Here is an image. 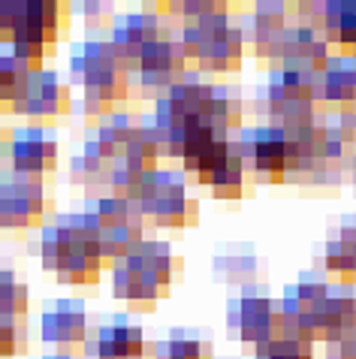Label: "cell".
<instances>
[{"label":"cell","mask_w":356,"mask_h":359,"mask_svg":"<svg viewBox=\"0 0 356 359\" xmlns=\"http://www.w3.org/2000/svg\"><path fill=\"white\" fill-rule=\"evenodd\" d=\"M25 15V0H0V39H13Z\"/></svg>","instance_id":"7402d4cb"},{"label":"cell","mask_w":356,"mask_h":359,"mask_svg":"<svg viewBox=\"0 0 356 359\" xmlns=\"http://www.w3.org/2000/svg\"><path fill=\"white\" fill-rule=\"evenodd\" d=\"M27 76H31V69L18 57L0 55V115H13L18 97H22L27 85Z\"/></svg>","instance_id":"2e32d148"},{"label":"cell","mask_w":356,"mask_h":359,"mask_svg":"<svg viewBox=\"0 0 356 359\" xmlns=\"http://www.w3.org/2000/svg\"><path fill=\"white\" fill-rule=\"evenodd\" d=\"M46 359H76V356H64V353H52V356H46Z\"/></svg>","instance_id":"d4e9b609"},{"label":"cell","mask_w":356,"mask_h":359,"mask_svg":"<svg viewBox=\"0 0 356 359\" xmlns=\"http://www.w3.org/2000/svg\"><path fill=\"white\" fill-rule=\"evenodd\" d=\"M184 64V48L170 39H154L142 48L136 69H139L145 85H172L175 76L182 73Z\"/></svg>","instance_id":"7c38bea8"},{"label":"cell","mask_w":356,"mask_h":359,"mask_svg":"<svg viewBox=\"0 0 356 359\" xmlns=\"http://www.w3.org/2000/svg\"><path fill=\"white\" fill-rule=\"evenodd\" d=\"M94 217H97V233H100L103 260L118 263L142 245V221H139L142 215L133 199L115 194L100 196L94 205Z\"/></svg>","instance_id":"5b68a950"},{"label":"cell","mask_w":356,"mask_h":359,"mask_svg":"<svg viewBox=\"0 0 356 359\" xmlns=\"http://www.w3.org/2000/svg\"><path fill=\"white\" fill-rule=\"evenodd\" d=\"M242 178H245V172H242V157L233 154L230 161H226L221 169H217V172H214L205 184H209L217 196L230 199V196H239V194H242Z\"/></svg>","instance_id":"d6986e66"},{"label":"cell","mask_w":356,"mask_h":359,"mask_svg":"<svg viewBox=\"0 0 356 359\" xmlns=\"http://www.w3.org/2000/svg\"><path fill=\"white\" fill-rule=\"evenodd\" d=\"M6 163L13 166V175L39 182L43 175L57 169L55 136L46 133L43 127H18L6 145Z\"/></svg>","instance_id":"9c48e42d"},{"label":"cell","mask_w":356,"mask_h":359,"mask_svg":"<svg viewBox=\"0 0 356 359\" xmlns=\"http://www.w3.org/2000/svg\"><path fill=\"white\" fill-rule=\"evenodd\" d=\"M39 338L57 353L76 356L88 347V311L76 299H61L39 317Z\"/></svg>","instance_id":"30bf717a"},{"label":"cell","mask_w":356,"mask_h":359,"mask_svg":"<svg viewBox=\"0 0 356 359\" xmlns=\"http://www.w3.org/2000/svg\"><path fill=\"white\" fill-rule=\"evenodd\" d=\"M48 215V196L43 182L34 178H0V229L43 226Z\"/></svg>","instance_id":"ba28073f"},{"label":"cell","mask_w":356,"mask_h":359,"mask_svg":"<svg viewBox=\"0 0 356 359\" xmlns=\"http://www.w3.org/2000/svg\"><path fill=\"white\" fill-rule=\"evenodd\" d=\"M235 323H239L242 341L248 347H272L278 341V314H275L272 302H266L260 296H245L235 311Z\"/></svg>","instance_id":"8fae6325"},{"label":"cell","mask_w":356,"mask_h":359,"mask_svg":"<svg viewBox=\"0 0 356 359\" xmlns=\"http://www.w3.org/2000/svg\"><path fill=\"white\" fill-rule=\"evenodd\" d=\"M139 133V124L133 121V118H127V115H109L103 118V124H100V130H97V139L94 142L103 148V151L109 157H121L124 154V148L133 142V136Z\"/></svg>","instance_id":"e0dca14e"},{"label":"cell","mask_w":356,"mask_h":359,"mask_svg":"<svg viewBox=\"0 0 356 359\" xmlns=\"http://www.w3.org/2000/svg\"><path fill=\"white\" fill-rule=\"evenodd\" d=\"M115 157H109L97 142H88L82 154H76L70 161V182L78 187H97L112 182V169Z\"/></svg>","instance_id":"9a60e30c"},{"label":"cell","mask_w":356,"mask_h":359,"mask_svg":"<svg viewBox=\"0 0 356 359\" xmlns=\"http://www.w3.org/2000/svg\"><path fill=\"white\" fill-rule=\"evenodd\" d=\"M39 260L61 284L85 287L100 281L103 251L94 212H73L43 229Z\"/></svg>","instance_id":"6da1fadb"},{"label":"cell","mask_w":356,"mask_h":359,"mask_svg":"<svg viewBox=\"0 0 356 359\" xmlns=\"http://www.w3.org/2000/svg\"><path fill=\"white\" fill-rule=\"evenodd\" d=\"M251 161L254 169L269 178H278L281 172L293 166V148L290 136L284 130H260L251 142Z\"/></svg>","instance_id":"5bb4252c"},{"label":"cell","mask_w":356,"mask_h":359,"mask_svg":"<svg viewBox=\"0 0 356 359\" xmlns=\"http://www.w3.org/2000/svg\"><path fill=\"white\" fill-rule=\"evenodd\" d=\"M166 359H209V347L200 338L191 335H175L166 347Z\"/></svg>","instance_id":"44dd1931"},{"label":"cell","mask_w":356,"mask_h":359,"mask_svg":"<svg viewBox=\"0 0 356 359\" xmlns=\"http://www.w3.org/2000/svg\"><path fill=\"white\" fill-rule=\"evenodd\" d=\"M338 36L341 43H356V6L344 9L338 18Z\"/></svg>","instance_id":"cb8c5ba5"},{"label":"cell","mask_w":356,"mask_h":359,"mask_svg":"<svg viewBox=\"0 0 356 359\" xmlns=\"http://www.w3.org/2000/svg\"><path fill=\"white\" fill-rule=\"evenodd\" d=\"M175 260L163 242H142L130 257L118 260L112 269L115 296L130 305L148 308L166 290Z\"/></svg>","instance_id":"3957f363"},{"label":"cell","mask_w":356,"mask_h":359,"mask_svg":"<svg viewBox=\"0 0 356 359\" xmlns=\"http://www.w3.org/2000/svg\"><path fill=\"white\" fill-rule=\"evenodd\" d=\"M31 308V293L27 284L18 281V275L13 269H0V317L9 320H22Z\"/></svg>","instance_id":"ac0fdd59"},{"label":"cell","mask_w":356,"mask_h":359,"mask_svg":"<svg viewBox=\"0 0 356 359\" xmlns=\"http://www.w3.org/2000/svg\"><path fill=\"white\" fill-rule=\"evenodd\" d=\"M133 203L139 208V215L148 217L151 224L160 226H182L193 217V203L184 196V187L166 172H148L142 184L136 187Z\"/></svg>","instance_id":"8992f818"},{"label":"cell","mask_w":356,"mask_h":359,"mask_svg":"<svg viewBox=\"0 0 356 359\" xmlns=\"http://www.w3.org/2000/svg\"><path fill=\"white\" fill-rule=\"evenodd\" d=\"M25 351V329L18 320L0 317V359H13Z\"/></svg>","instance_id":"ffe728a7"},{"label":"cell","mask_w":356,"mask_h":359,"mask_svg":"<svg viewBox=\"0 0 356 359\" xmlns=\"http://www.w3.org/2000/svg\"><path fill=\"white\" fill-rule=\"evenodd\" d=\"M67 31V6L55 0H25V15L15 36L9 39L13 57H18L31 73L43 69V61L52 55L57 39Z\"/></svg>","instance_id":"277c9868"},{"label":"cell","mask_w":356,"mask_h":359,"mask_svg":"<svg viewBox=\"0 0 356 359\" xmlns=\"http://www.w3.org/2000/svg\"><path fill=\"white\" fill-rule=\"evenodd\" d=\"M73 109V94L70 85L61 82V76L52 73V69H39V73L27 76V85L18 103L13 109L15 118H27V121L36 124H52L61 121V118Z\"/></svg>","instance_id":"52a82bcc"},{"label":"cell","mask_w":356,"mask_h":359,"mask_svg":"<svg viewBox=\"0 0 356 359\" xmlns=\"http://www.w3.org/2000/svg\"><path fill=\"white\" fill-rule=\"evenodd\" d=\"M127 69L130 64L115 52L109 39L78 43L70 55L73 82L82 88V115L109 118L127 100Z\"/></svg>","instance_id":"7a4b0ae2"},{"label":"cell","mask_w":356,"mask_h":359,"mask_svg":"<svg viewBox=\"0 0 356 359\" xmlns=\"http://www.w3.org/2000/svg\"><path fill=\"white\" fill-rule=\"evenodd\" d=\"M260 359H311L302 351L299 338H287V341H275L272 347H266Z\"/></svg>","instance_id":"603a6c76"},{"label":"cell","mask_w":356,"mask_h":359,"mask_svg":"<svg viewBox=\"0 0 356 359\" xmlns=\"http://www.w3.org/2000/svg\"><path fill=\"white\" fill-rule=\"evenodd\" d=\"M94 356L97 359H142L145 356L142 329L121 320L100 326L94 338Z\"/></svg>","instance_id":"4fadbf2b"}]
</instances>
